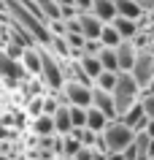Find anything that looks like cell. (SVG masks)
Here are the masks:
<instances>
[{"label":"cell","mask_w":154,"mask_h":160,"mask_svg":"<svg viewBox=\"0 0 154 160\" xmlns=\"http://www.w3.org/2000/svg\"><path fill=\"white\" fill-rule=\"evenodd\" d=\"M92 106H95V109H100L108 119H119V111H116L114 92H108V90H103V87H97V84L92 87Z\"/></svg>","instance_id":"cell-5"},{"label":"cell","mask_w":154,"mask_h":160,"mask_svg":"<svg viewBox=\"0 0 154 160\" xmlns=\"http://www.w3.org/2000/svg\"><path fill=\"white\" fill-rule=\"evenodd\" d=\"M141 103H143V109H146V114H149V119H154V92L143 95V98H141Z\"/></svg>","instance_id":"cell-28"},{"label":"cell","mask_w":154,"mask_h":160,"mask_svg":"<svg viewBox=\"0 0 154 160\" xmlns=\"http://www.w3.org/2000/svg\"><path fill=\"white\" fill-rule=\"evenodd\" d=\"M73 3L78 6V11H89L92 8V0H73Z\"/></svg>","instance_id":"cell-31"},{"label":"cell","mask_w":154,"mask_h":160,"mask_svg":"<svg viewBox=\"0 0 154 160\" xmlns=\"http://www.w3.org/2000/svg\"><path fill=\"white\" fill-rule=\"evenodd\" d=\"M135 3H141L146 11H154V0H135Z\"/></svg>","instance_id":"cell-33"},{"label":"cell","mask_w":154,"mask_h":160,"mask_svg":"<svg viewBox=\"0 0 154 160\" xmlns=\"http://www.w3.org/2000/svg\"><path fill=\"white\" fill-rule=\"evenodd\" d=\"M16 136V130H11V128H3L0 125V141H8V138H14Z\"/></svg>","instance_id":"cell-30"},{"label":"cell","mask_w":154,"mask_h":160,"mask_svg":"<svg viewBox=\"0 0 154 160\" xmlns=\"http://www.w3.org/2000/svg\"><path fill=\"white\" fill-rule=\"evenodd\" d=\"M149 160H154V158H149Z\"/></svg>","instance_id":"cell-37"},{"label":"cell","mask_w":154,"mask_h":160,"mask_svg":"<svg viewBox=\"0 0 154 160\" xmlns=\"http://www.w3.org/2000/svg\"><path fill=\"white\" fill-rule=\"evenodd\" d=\"M141 98H143V90H141V84L135 82V76L130 73V71H122L119 82H116V87H114V101H116L119 117L124 114V111H130Z\"/></svg>","instance_id":"cell-1"},{"label":"cell","mask_w":154,"mask_h":160,"mask_svg":"<svg viewBox=\"0 0 154 160\" xmlns=\"http://www.w3.org/2000/svg\"><path fill=\"white\" fill-rule=\"evenodd\" d=\"M81 147H84V144L78 141V136H76V133L62 136V155H60V158H76L78 152H81Z\"/></svg>","instance_id":"cell-20"},{"label":"cell","mask_w":154,"mask_h":160,"mask_svg":"<svg viewBox=\"0 0 154 160\" xmlns=\"http://www.w3.org/2000/svg\"><path fill=\"white\" fill-rule=\"evenodd\" d=\"M116 30H119V35L124 38V41H133L138 33H141V25H138V19H127V17H116L111 22Z\"/></svg>","instance_id":"cell-11"},{"label":"cell","mask_w":154,"mask_h":160,"mask_svg":"<svg viewBox=\"0 0 154 160\" xmlns=\"http://www.w3.org/2000/svg\"><path fill=\"white\" fill-rule=\"evenodd\" d=\"M78 62H81V68H84V73L89 76V79H97V76L103 73V71H105V68H103V62H100V57H92V54H84V57L78 60Z\"/></svg>","instance_id":"cell-18"},{"label":"cell","mask_w":154,"mask_h":160,"mask_svg":"<svg viewBox=\"0 0 154 160\" xmlns=\"http://www.w3.org/2000/svg\"><path fill=\"white\" fill-rule=\"evenodd\" d=\"M105 160H127V158H124V152H108Z\"/></svg>","instance_id":"cell-32"},{"label":"cell","mask_w":154,"mask_h":160,"mask_svg":"<svg viewBox=\"0 0 154 160\" xmlns=\"http://www.w3.org/2000/svg\"><path fill=\"white\" fill-rule=\"evenodd\" d=\"M100 62L105 71H116V73H122V68H119V57H116V49H111V46H103L100 49Z\"/></svg>","instance_id":"cell-19"},{"label":"cell","mask_w":154,"mask_h":160,"mask_svg":"<svg viewBox=\"0 0 154 160\" xmlns=\"http://www.w3.org/2000/svg\"><path fill=\"white\" fill-rule=\"evenodd\" d=\"M73 133L78 136V141L84 144V147H97V141H100V133H95L89 128H76Z\"/></svg>","instance_id":"cell-23"},{"label":"cell","mask_w":154,"mask_h":160,"mask_svg":"<svg viewBox=\"0 0 154 160\" xmlns=\"http://www.w3.org/2000/svg\"><path fill=\"white\" fill-rule=\"evenodd\" d=\"M138 46L133 41H122L119 46H116V57H119V68L122 71H133V65H135L138 60Z\"/></svg>","instance_id":"cell-9"},{"label":"cell","mask_w":154,"mask_h":160,"mask_svg":"<svg viewBox=\"0 0 154 160\" xmlns=\"http://www.w3.org/2000/svg\"><path fill=\"white\" fill-rule=\"evenodd\" d=\"M22 65L30 76H41L43 71V52H41V43H33V46H27L25 54H22Z\"/></svg>","instance_id":"cell-8"},{"label":"cell","mask_w":154,"mask_h":160,"mask_svg":"<svg viewBox=\"0 0 154 160\" xmlns=\"http://www.w3.org/2000/svg\"><path fill=\"white\" fill-rule=\"evenodd\" d=\"M46 49H51L60 60H70V43L65 35H51V41L46 43Z\"/></svg>","instance_id":"cell-17"},{"label":"cell","mask_w":154,"mask_h":160,"mask_svg":"<svg viewBox=\"0 0 154 160\" xmlns=\"http://www.w3.org/2000/svg\"><path fill=\"white\" fill-rule=\"evenodd\" d=\"M116 82H119V73H116V71H103V73L95 79V84L103 87V90H108V92H114Z\"/></svg>","instance_id":"cell-22"},{"label":"cell","mask_w":154,"mask_h":160,"mask_svg":"<svg viewBox=\"0 0 154 160\" xmlns=\"http://www.w3.org/2000/svg\"><path fill=\"white\" fill-rule=\"evenodd\" d=\"M70 119H73V130H76V128H86V109L70 106Z\"/></svg>","instance_id":"cell-26"},{"label":"cell","mask_w":154,"mask_h":160,"mask_svg":"<svg viewBox=\"0 0 154 160\" xmlns=\"http://www.w3.org/2000/svg\"><path fill=\"white\" fill-rule=\"evenodd\" d=\"M25 43H19V41H14V38H8V41H6V54H8V57H14V60H19V62H22V54H25Z\"/></svg>","instance_id":"cell-25"},{"label":"cell","mask_w":154,"mask_h":160,"mask_svg":"<svg viewBox=\"0 0 154 160\" xmlns=\"http://www.w3.org/2000/svg\"><path fill=\"white\" fill-rule=\"evenodd\" d=\"M135 138H138V133L130 125H124L122 119H111L108 128L103 130V141H105L108 152H127L135 144Z\"/></svg>","instance_id":"cell-2"},{"label":"cell","mask_w":154,"mask_h":160,"mask_svg":"<svg viewBox=\"0 0 154 160\" xmlns=\"http://www.w3.org/2000/svg\"><path fill=\"white\" fill-rule=\"evenodd\" d=\"M51 160H60V158H51Z\"/></svg>","instance_id":"cell-36"},{"label":"cell","mask_w":154,"mask_h":160,"mask_svg":"<svg viewBox=\"0 0 154 160\" xmlns=\"http://www.w3.org/2000/svg\"><path fill=\"white\" fill-rule=\"evenodd\" d=\"M114 3H116V11H119V17L141 19L143 14H149V11H146L141 3H135V0H114Z\"/></svg>","instance_id":"cell-13"},{"label":"cell","mask_w":154,"mask_h":160,"mask_svg":"<svg viewBox=\"0 0 154 160\" xmlns=\"http://www.w3.org/2000/svg\"><path fill=\"white\" fill-rule=\"evenodd\" d=\"M38 3V8H41L43 19L46 22H54V19H62V6L57 0H35Z\"/></svg>","instance_id":"cell-16"},{"label":"cell","mask_w":154,"mask_h":160,"mask_svg":"<svg viewBox=\"0 0 154 160\" xmlns=\"http://www.w3.org/2000/svg\"><path fill=\"white\" fill-rule=\"evenodd\" d=\"M95 152H97L95 147H81V152H78L73 160H95Z\"/></svg>","instance_id":"cell-29"},{"label":"cell","mask_w":154,"mask_h":160,"mask_svg":"<svg viewBox=\"0 0 154 160\" xmlns=\"http://www.w3.org/2000/svg\"><path fill=\"white\" fill-rule=\"evenodd\" d=\"M25 114H27L30 119L41 117V114H43V95H35V98H30V101H27V109H25Z\"/></svg>","instance_id":"cell-24"},{"label":"cell","mask_w":154,"mask_h":160,"mask_svg":"<svg viewBox=\"0 0 154 160\" xmlns=\"http://www.w3.org/2000/svg\"><path fill=\"white\" fill-rule=\"evenodd\" d=\"M122 41H124V38L119 35V30H116V27H114L111 22L103 27V33H100V43H103V46H111V49H116V46H119Z\"/></svg>","instance_id":"cell-21"},{"label":"cell","mask_w":154,"mask_h":160,"mask_svg":"<svg viewBox=\"0 0 154 160\" xmlns=\"http://www.w3.org/2000/svg\"><path fill=\"white\" fill-rule=\"evenodd\" d=\"M108 122H111V119L105 117L100 109H95V106H89V109H86V128H89V130L103 133V130L108 128Z\"/></svg>","instance_id":"cell-14"},{"label":"cell","mask_w":154,"mask_h":160,"mask_svg":"<svg viewBox=\"0 0 154 160\" xmlns=\"http://www.w3.org/2000/svg\"><path fill=\"white\" fill-rule=\"evenodd\" d=\"M149 138H154V119H149V125H146V130H143Z\"/></svg>","instance_id":"cell-34"},{"label":"cell","mask_w":154,"mask_h":160,"mask_svg":"<svg viewBox=\"0 0 154 160\" xmlns=\"http://www.w3.org/2000/svg\"><path fill=\"white\" fill-rule=\"evenodd\" d=\"M119 119L124 122V125H130L133 130H135V133H143L146 125H149V114H146V109H143V103H141V101H138L130 111H124Z\"/></svg>","instance_id":"cell-7"},{"label":"cell","mask_w":154,"mask_h":160,"mask_svg":"<svg viewBox=\"0 0 154 160\" xmlns=\"http://www.w3.org/2000/svg\"><path fill=\"white\" fill-rule=\"evenodd\" d=\"M78 22H81V33H84V38L100 41V33H103V27H105V22H103L100 17H95L92 11H81V14H78Z\"/></svg>","instance_id":"cell-6"},{"label":"cell","mask_w":154,"mask_h":160,"mask_svg":"<svg viewBox=\"0 0 154 160\" xmlns=\"http://www.w3.org/2000/svg\"><path fill=\"white\" fill-rule=\"evenodd\" d=\"M130 73L135 76V82L141 84V90H146V87L152 84V79H154V52L152 49L138 52V60H135V65H133Z\"/></svg>","instance_id":"cell-4"},{"label":"cell","mask_w":154,"mask_h":160,"mask_svg":"<svg viewBox=\"0 0 154 160\" xmlns=\"http://www.w3.org/2000/svg\"><path fill=\"white\" fill-rule=\"evenodd\" d=\"M149 158H154V138H149Z\"/></svg>","instance_id":"cell-35"},{"label":"cell","mask_w":154,"mask_h":160,"mask_svg":"<svg viewBox=\"0 0 154 160\" xmlns=\"http://www.w3.org/2000/svg\"><path fill=\"white\" fill-rule=\"evenodd\" d=\"M30 128H33V133H35V136H54V133H57L54 114H41V117L30 119Z\"/></svg>","instance_id":"cell-12"},{"label":"cell","mask_w":154,"mask_h":160,"mask_svg":"<svg viewBox=\"0 0 154 160\" xmlns=\"http://www.w3.org/2000/svg\"><path fill=\"white\" fill-rule=\"evenodd\" d=\"M89 11H92L95 17H100L105 25L119 17V11H116V3H114V0H92V8H89Z\"/></svg>","instance_id":"cell-10"},{"label":"cell","mask_w":154,"mask_h":160,"mask_svg":"<svg viewBox=\"0 0 154 160\" xmlns=\"http://www.w3.org/2000/svg\"><path fill=\"white\" fill-rule=\"evenodd\" d=\"M54 125H57V133L68 136L73 133V119H70V106H60L57 114H54Z\"/></svg>","instance_id":"cell-15"},{"label":"cell","mask_w":154,"mask_h":160,"mask_svg":"<svg viewBox=\"0 0 154 160\" xmlns=\"http://www.w3.org/2000/svg\"><path fill=\"white\" fill-rule=\"evenodd\" d=\"M92 87L95 84H84V82H65L62 90H57V98H60L62 106H81V109H89L92 106Z\"/></svg>","instance_id":"cell-3"},{"label":"cell","mask_w":154,"mask_h":160,"mask_svg":"<svg viewBox=\"0 0 154 160\" xmlns=\"http://www.w3.org/2000/svg\"><path fill=\"white\" fill-rule=\"evenodd\" d=\"M62 103H60V98L54 92H46L43 95V114H57V109H60Z\"/></svg>","instance_id":"cell-27"}]
</instances>
